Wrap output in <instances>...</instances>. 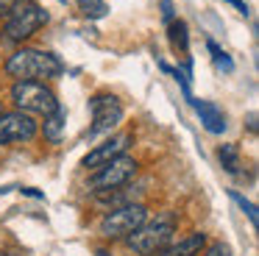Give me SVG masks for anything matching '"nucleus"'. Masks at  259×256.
Listing matches in <instances>:
<instances>
[{
  "label": "nucleus",
  "instance_id": "9",
  "mask_svg": "<svg viewBox=\"0 0 259 256\" xmlns=\"http://www.w3.org/2000/svg\"><path fill=\"white\" fill-rule=\"evenodd\" d=\"M134 142V134L131 131H123V134H114L112 139H106V142L95 145V148L90 150V153L84 156V161H81V167H87V170H98L101 164H106V161L117 159V156H123L125 150H128V145Z\"/></svg>",
  "mask_w": 259,
  "mask_h": 256
},
{
  "label": "nucleus",
  "instance_id": "4",
  "mask_svg": "<svg viewBox=\"0 0 259 256\" xmlns=\"http://www.w3.org/2000/svg\"><path fill=\"white\" fill-rule=\"evenodd\" d=\"M12 100L17 103V111H25V114L51 117L53 111L62 109L53 89L45 87L42 81H17L12 87Z\"/></svg>",
  "mask_w": 259,
  "mask_h": 256
},
{
  "label": "nucleus",
  "instance_id": "14",
  "mask_svg": "<svg viewBox=\"0 0 259 256\" xmlns=\"http://www.w3.org/2000/svg\"><path fill=\"white\" fill-rule=\"evenodd\" d=\"M62 128H64V111H53L51 117H45V125H42V131H45V139H51V142H59L62 139Z\"/></svg>",
  "mask_w": 259,
  "mask_h": 256
},
{
  "label": "nucleus",
  "instance_id": "8",
  "mask_svg": "<svg viewBox=\"0 0 259 256\" xmlns=\"http://www.w3.org/2000/svg\"><path fill=\"white\" fill-rule=\"evenodd\" d=\"M39 125L25 111H0V145L31 142L36 137Z\"/></svg>",
  "mask_w": 259,
  "mask_h": 256
},
{
  "label": "nucleus",
  "instance_id": "13",
  "mask_svg": "<svg viewBox=\"0 0 259 256\" xmlns=\"http://www.w3.org/2000/svg\"><path fill=\"white\" fill-rule=\"evenodd\" d=\"M218 159H220V164H223L226 173H237V170H240V148H237V145H220Z\"/></svg>",
  "mask_w": 259,
  "mask_h": 256
},
{
  "label": "nucleus",
  "instance_id": "18",
  "mask_svg": "<svg viewBox=\"0 0 259 256\" xmlns=\"http://www.w3.org/2000/svg\"><path fill=\"white\" fill-rule=\"evenodd\" d=\"M203 256H231V248L223 242H212L209 248H203Z\"/></svg>",
  "mask_w": 259,
  "mask_h": 256
},
{
  "label": "nucleus",
  "instance_id": "5",
  "mask_svg": "<svg viewBox=\"0 0 259 256\" xmlns=\"http://www.w3.org/2000/svg\"><path fill=\"white\" fill-rule=\"evenodd\" d=\"M137 170H140L137 159H131V156L123 153V156H117V159H112V161L98 167L90 176V181H87V189H92V192H109V189L128 187L137 178Z\"/></svg>",
  "mask_w": 259,
  "mask_h": 256
},
{
  "label": "nucleus",
  "instance_id": "7",
  "mask_svg": "<svg viewBox=\"0 0 259 256\" xmlns=\"http://www.w3.org/2000/svg\"><path fill=\"white\" fill-rule=\"evenodd\" d=\"M90 111H92V128L90 137H98V134H112L114 128L123 122V103L114 98L112 92H98L90 98Z\"/></svg>",
  "mask_w": 259,
  "mask_h": 256
},
{
  "label": "nucleus",
  "instance_id": "16",
  "mask_svg": "<svg viewBox=\"0 0 259 256\" xmlns=\"http://www.w3.org/2000/svg\"><path fill=\"white\" fill-rule=\"evenodd\" d=\"M78 6H81V11H84L87 17H92V20H101V17L109 11L106 0H78Z\"/></svg>",
  "mask_w": 259,
  "mask_h": 256
},
{
  "label": "nucleus",
  "instance_id": "10",
  "mask_svg": "<svg viewBox=\"0 0 259 256\" xmlns=\"http://www.w3.org/2000/svg\"><path fill=\"white\" fill-rule=\"evenodd\" d=\"M190 103L195 106L198 117H201V125L206 128L209 134H223L226 131V114L212 103V100H195L192 98Z\"/></svg>",
  "mask_w": 259,
  "mask_h": 256
},
{
  "label": "nucleus",
  "instance_id": "6",
  "mask_svg": "<svg viewBox=\"0 0 259 256\" xmlns=\"http://www.w3.org/2000/svg\"><path fill=\"white\" fill-rule=\"evenodd\" d=\"M145 220H148V209H145V206H142V203H125V206H117V209L109 211V215L101 220L98 231H101L106 239L128 237V234H134Z\"/></svg>",
  "mask_w": 259,
  "mask_h": 256
},
{
  "label": "nucleus",
  "instance_id": "1",
  "mask_svg": "<svg viewBox=\"0 0 259 256\" xmlns=\"http://www.w3.org/2000/svg\"><path fill=\"white\" fill-rule=\"evenodd\" d=\"M64 64L59 61V56L48 53V50H39V48H23L17 53L9 56L6 61V72L17 81H42L45 78H56L62 75Z\"/></svg>",
  "mask_w": 259,
  "mask_h": 256
},
{
  "label": "nucleus",
  "instance_id": "20",
  "mask_svg": "<svg viewBox=\"0 0 259 256\" xmlns=\"http://www.w3.org/2000/svg\"><path fill=\"white\" fill-rule=\"evenodd\" d=\"M226 3H231L237 11H240V14H245V17H248V6H245V0H226Z\"/></svg>",
  "mask_w": 259,
  "mask_h": 256
},
{
  "label": "nucleus",
  "instance_id": "11",
  "mask_svg": "<svg viewBox=\"0 0 259 256\" xmlns=\"http://www.w3.org/2000/svg\"><path fill=\"white\" fill-rule=\"evenodd\" d=\"M206 248V234L203 231H192L187 237H181L179 242H170L167 248L162 250V256H198Z\"/></svg>",
  "mask_w": 259,
  "mask_h": 256
},
{
  "label": "nucleus",
  "instance_id": "17",
  "mask_svg": "<svg viewBox=\"0 0 259 256\" xmlns=\"http://www.w3.org/2000/svg\"><path fill=\"white\" fill-rule=\"evenodd\" d=\"M229 198L234 200V203H237V206H240V209H242V211H245V215H248V220H251V226H256V223H259V217H256V206H253V203H251V200H248V198H242L240 192H234V189H231V192H229Z\"/></svg>",
  "mask_w": 259,
  "mask_h": 256
},
{
  "label": "nucleus",
  "instance_id": "15",
  "mask_svg": "<svg viewBox=\"0 0 259 256\" xmlns=\"http://www.w3.org/2000/svg\"><path fill=\"white\" fill-rule=\"evenodd\" d=\"M206 50L212 53V61H214V64H218L223 72H231V70H234V61H231V56L226 53L223 48H218V42H214V39H206Z\"/></svg>",
  "mask_w": 259,
  "mask_h": 256
},
{
  "label": "nucleus",
  "instance_id": "12",
  "mask_svg": "<svg viewBox=\"0 0 259 256\" xmlns=\"http://www.w3.org/2000/svg\"><path fill=\"white\" fill-rule=\"evenodd\" d=\"M167 39L173 45V50L187 53L190 50V33H187V22L184 20H170L167 22Z\"/></svg>",
  "mask_w": 259,
  "mask_h": 256
},
{
  "label": "nucleus",
  "instance_id": "21",
  "mask_svg": "<svg viewBox=\"0 0 259 256\" xmlns=\"http://www.w3.org/2000/svg\"><path fill=\"white\" fill-rule=\"evenodd\" d=\"M14 3H17V0H0V11H9Z\"/></svg>",
  "mask_w": 259,
  "mask_h": 256
},
{
  "label": "nucleus",
  "instance_id": "22",
  "mask_svg": "<svg viewBox=\"0 0 259 256\" xmlns=\"http://www.w3.org/2000/svg\"><path fill=\"white\" fill-rule=\"evenodd\" d=\"M0 111H3V103H0Z\"/></svg>",
  "mask_w": 259,
  "mask_h": 256
},
{
  "label": "nucleus",
  "instance_id": "3",
  "mask_svg": "<svg viewBox=\"0 0 259 256\" xmlns=\"http://www.w3.org/2000/svg\"><path fill=\"white\" fill-rule=\"evenodd\" d=\"M45 22H48V11L42 9L39 3H34V0H17V3L9 9L3 33H6L12 42H25V39L34 36Z\"/></svg>",
  "mask_w": 259,
  "mask_h": 256
},
{
  "label": "nucleus",
  "instance_id": "2",
  "mask_svg": "<svg viewBox=\"0 0 259 256\" xmlns=\"http://www.w3.org/2000/svg\"><path fill=\"white\" fill-rule=\"evenodd\" d=\"M176 237V215L170 211H162L156 215L153 220H145L134 234L125 237L128 248L140 256H153V253H162Z\"/></svg>",
  "mask_w": 259,
  "mask_h": 256
},
{
  "label": "nucleus",
  "instance_id": "19",
  "mask_svg": "<svg viewBox=\"0 0 259 256\" xmlns=\"http://www.w3.org/2000/svg\"><path fill=\"white\" fill-rule=\"evenodd\" d=\"M162 17L164 20H173V6H170V0H162Z\"/></svg>",
  "mask_w": 259,
  "mask_h": 256
}]
</instances>
